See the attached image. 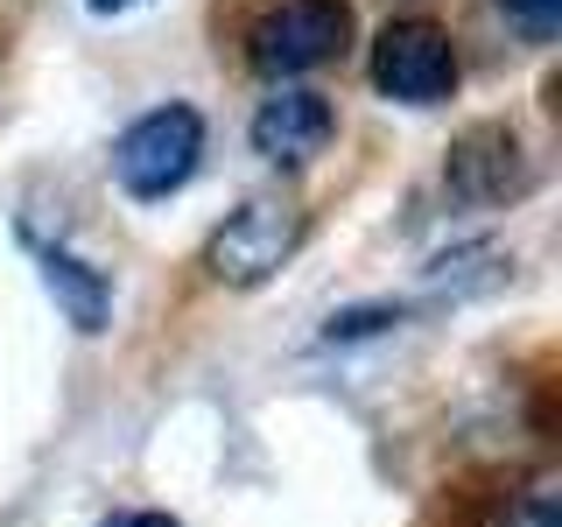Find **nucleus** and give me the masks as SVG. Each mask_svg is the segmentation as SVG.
Returning <instances> with one entry per match:
<instances>
[{
	"label": "nucleus",
	"mask_w": 562,
	"mask_h": 527,
	"mask_svg": "<svg viewBox=\"0 0 562 527\" xmlns=\"http://www.w3.org/2000/svg\"><path fill=\"white\" fill-rule=\"evenodd\" d=\"M345 43H351V0H274L246 29V64L260 78L289 85V78L324 70Z\"/></svg>",
	"instance_id": "obj_2"
},
{
	"label": "nucleus",
	"mask_w": 562,
	"mask_h": 527,
	"mask_svg": "<svg viewBox=\"0 0 562 527\" xmlns=\"http://www.w3.org/2000/svg\"><path fill=\"white\" fill-rule=\"evenodd\" d=\"M330 134H338V113H330V99L310 92V85H274V92L254 105V120H246L254 155H260V162H274V169L316 162V155L330 148Z\"/></svg>",
	"instance_id": "obj_5"
},
{
	"label": "nucleus",
	"mask_w": 562,
	"mask_h": 527,
	"mask_svg": "<svg viewBox=\"0 0 562 527\" xmlns=\"http://www.w3.org/2000/svg\"><path fill=\"white\" fill-rule=\"evenodd\" d=\"M99 527H183V520L155 514V506H127V514H113V520H99Z\"/></svg>",
	"instance_id": "obj_10"
},
{
	"label": "nucleus",
	"mask_w": 562,
	"mask_h": 527,
	"mask_svg": "<svg viewBox=\"0 0 562 527\" xmlns=\"http://www.w3.org/2000/svg\"><path fill=\"white\" fill-rule=\"evenodd\" d=\"M366 78H373V92L394 99V105H443L457 92V78H464V64H457V43H450L443 22L401 14V22H386L373 35Z\"/></svg>",
	"instance_id": "obj_3"
},
{
	"label": "nucleus",
	"mask_w": 562,
	"mask_h": 527,
	"mask_svg": "<svg viewBox=\"0 0 562 527\" xmlns=\"http://www.w3.org/2000/svg\"><path fill=\"white\" fill-rule=\"evenodd\" d=\"M204 162V113L190 99H169V105H148L134 113L113 141V183L127 190L134 204H162L198 176Z\"/></svg>",
	"instance_id": "obj_1"
},
{
	"label": "nucleus",
	"mask_w": 562,
	"mask_h": 527,
	"mask_svg": "<svg viewBox=\"0 0 562 527\" xmlns=\"http://www.w3.org/2000/svg\"><path fill=\"white\" fill-rule=\"evenodd\" d=\"M92 14H127V8H140V0H85Z\"/></svg>",
	"instance_id": "obj_11"
},
{
	"label": "nucleus",
	"mask_w": 562,
	"mask_h": 527,
	"mask_svg": "<svg viewBox=\"0 0 562 527\" xmlns=\"http://www.w3.org/2000/svg\"><path fill=\"white\" fill-rule=\"evenodd\" d=\"M295 246H303V211L289 198H246L239 211H225V225H211L204 274L225 289H260Z\"/></svg>",
	"instance_id": "obj_4"
},
{
	"label": "nucleus",
	"mask_w": 562,
	"mask_h": 527,
	"mask_svg": "<svg viewBox=\"0 0 562 527\" xmlns=\"http://www.w3.org/2000/svg\"><path fill=\"white\" fill-rule=\"evenodd\" d=\"M527 148H520V134L514 127H499V120H485V127H471L464 141L450 148V169H443V190L457 204H471V211H485V204H506V198H520L527 190Z\"/></svg>",
	"instance_id": "obj_6"
},
{
	"label": "nucleus",
	"mask_w": 562,
	"mask_h": 527,
	"mask_svg": "<svg viewBox=\"0 0 562 527\" xmlns=\"http://www.w3.org/2000/svg\"><path fill=\"white\" fill-rule=\"evenodd\" d=\"M492 8H499L527 43H555V29H562V0H492Z\"/></svg>",
	"instance_id": "obj_9"
},
{
	"label": "nucleus",
	"mask_w": 562,
	"mask_h": 527,
	"mask_svg": "<svg viewBox=\"0 0 562 527\" xmlns=\"http://www.w3.org/2000/svg\"><path fill=\"white\" fill-rule=\"evenodd\" d=\"M485 527H562V500H555V479L535 471L527 485H514L499 506L485 514Z\"/></svg>",
	"instance_id": "obj_8"
},
{
	"label": "nucleus",
	"mask_w": 562,
	"mask_h": 527,
	"mask_svg": "<svg viewBox=\"0 0 562 527\" xmlns=\"http://www.w3.org/2000/svg\"><path fill=\"white\" fill-rule=\"evenodd\" d=\"M35 268H43V289H49V303L64 310V324L70 330H105V316H113V281H105L85 254H70V246H43L35 254Z\"/></svg>",
	"instance_id": "obj_7"
}]
</instances>
